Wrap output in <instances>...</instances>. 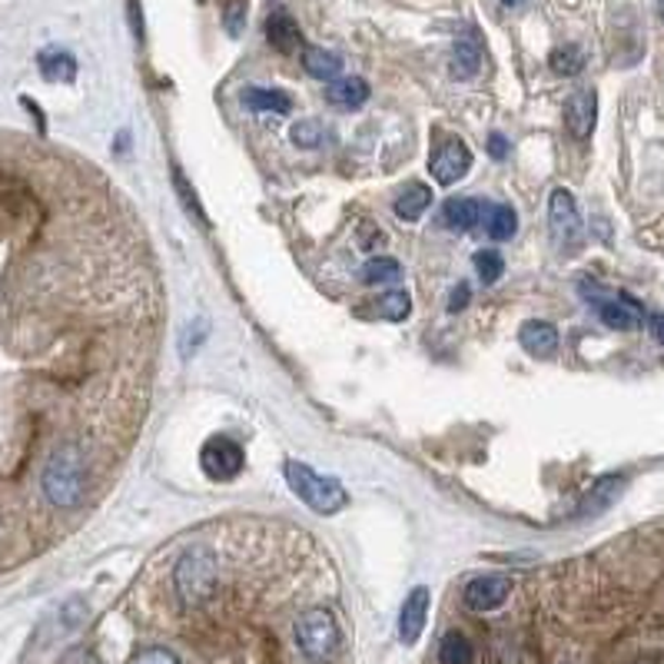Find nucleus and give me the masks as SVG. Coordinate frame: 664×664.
Instances as JSON below:
<instances>
[{
    "label": "nucleus",
    "instance_id": "34",
    "mask_svg": "<svg viewBox=\"0 0 664 664\" xmlns=\"http://www.w3.org/2000/svg\"><path fill=\"white\" fill-rule=\"evenodd\" d=\"M469 296H472L469 283H459V286L452 290V303H449V312H462V309L469 306Z\"/></svg>",
    "mask_w": 664,
    "mask_h": 664
},
{
    "label": "nucleus",
    "instance_id": "33",
    "mask_svg": "<svg viewBox=\"0 0 664 664\" xmlns=\"http://www.w3.org/2000/svg\"><path fill=\"white\" fill-rule=\"evenodd\" d=\"M509 150H512V143H509L502 133H491V137H488V153H491L495 159H506Z\"/></svg>",
    "mask_w": 664,
    "mask_h": 664
},
{
    "label": "nucleus",
    "instance_id": "12",
    "mask_svg": "<svg viewBox=\"0 0 664 664\" xmlns=\"http://www.w3.org/2000/svg\"><path fill=\"white\" fill-rule=\"evenodd\" d=\"M485 61V43H482V34L475 27H465L459 37H456V50H452V74L469 80L478 74Z\"/></svg>",
    "mask_w": 664,
    "mask_h": 664
},
{
    "label": "nucleus",
    "instance_id": "2",
    "mask_svg": "<svg viewBox=\"0 0 664 664\" xmlns=\"http://www.w3.org/2000/svg\"><path fill=\"white\" fill-rule=\"evenodd\" d=\"M283 472H286L290 488L303 498V502L316 515H336V512L346 509L349 495H346V488L336 478H325V475H319L316 469H309L306 462H296V459H290L283 465Z\"/></svg>",
    "mask_w": 664,
    "mask_h": 664
},
{
    "label": "nucleus",
    "instance_id": "26",
    "mask_svg": "<svg viewBox=\"0 0 664 664\" xmlns=\"http://www.w3.org/2000/svg\"><path fill=\"white\" fill-rule=\"evenodd\" d=\"M375 309H379V316H382V319H390V322H403V319L412 312V299H409V293H406V290H393V293H382V296H379Z\"/></svg>",
    "mask_w": 664,
    "mask_h": 664
},
{
    "label": "nucleus",
    "instance_id": "16",
    "mask_svg": "<svg viewBox=\"0 0 664 664\" xmlns=\"http://www.w3.org/2000/svg\"><path fill=\"white\" fill-rule=\"evenodd\" d=\"M266 40L280 50V53H296L299 43H303V34H299V24L286 14V11H276L269 21H266Z\"/></svg>",
    "mask_w": 664,
    "mask_h": 664
},
{
    "label": "nucleus",
    "instance_id": "22",
    "mask_svg": "<svg viewBox=\"0 0 664 664\" xmlns=\"http://www.w3.org/2000/svg\"><path fill=\"white\" fill-rule=\"evenodd\" d=\"M485 233H488L495 243H506V240H512V237L519 233V216H515V209H512L509 203H498V206H491V209H488V216H485Z\"/></svg>",
    "mask_w": 664,
    "mask_h": 664
},
{
    "label": "nucleus",
    "instance_id": "37",
    "mask_svg": "<svg viewBox=\"0 0 664 664\" xmlns=\"http://www.w3.org/2000/svg\"><path fill=\"white\" fill-rule=\"evenodd\" d=\"M657 14H661V21H664V4H661V8H657Z\"/></svg>",
    "mask_w": 664,
    "mask_h": 664
},
{
    "label": "nucleus",
    "instance_id": "24",
    "mask_svg": "<svg viewBox=\"0 0 664 664\" xmlns=\"http://www.w3.org/2000/svg\"><path fill=\"white\" fill-rule=\"evenodd\" d=\"M399 276H403V266H399V259H393V256H379V259H369V263L362 266V283H366V286L396 283Z\"/></svg>",
    "mask_w": 664,
    "mask_h": 664
},
{
    "label": "nucleus",
    "instance_id": "20",
    "mask_svg": "<svg viewBox=\"0 0 664 664\" xmlns=\"http://www.w3.org/2000/svg\"><path fill=\"white\" fill-rule=\"evenodd\" d=\"M622 488H625V478H622V475H604V478H601V482H595V485H591V491L585 495L582 512H585V515H595V512L608 509V506H612L615 498L622 495Z\"/></svg>",
    "mask_w": 664,
    "mask_h": 664
},
{
    "label": "nucleus",
    "instance_id": "10",
    "mask_svg": "<svg viewBox=\"0 0 664 664\" xmlns=\"http://www.w3.org/2000/svg\"><path fill=\"white\" fill-rule=\"evenodd\" d=\"M595 120H598V97L595 90H575L565 103V127L575 140H585L591 137L595 130Z\"/></svg>",
    "mask_w": 664,
    "mask_h": 664
},
{
    "label": "nucleus",
    "instance_id": "35",
    "mask_svg": "<svg viewBox=\"0 0 664 664\" xmlns=\"http://www.w3.org/2000/svg\"><path fill=\"white\" fill-rule=\"evenodd\" d=\"M648 329H651V336L664 346V312L651 316V319H648Z\"/></svg>",
    "mask_w": 664,
    "mask_h": 664
},
{
    "label": "nucleus",
    "instance_id": "4",
    "mask_svg": "<svg viewBox=\"0 0 664 664\" xmlns=\"http://www.w3.org/2000/svg\"><path fill=\"white\" fill-rule=\"evenodd\" d=\"M216 559H213V551L196 545L190 548L187 556L180 559L177 565V591L187 604H203L213 591H216Z\"/></svg>",
    "mask_w": 664,
    "mask_h": 664
},
{
    "label": "nucleus",
    "instance_id": "27",
    "mask_svg": "<svg viewBox=\"0 0 664 664\" xmlns=\"http://www.w3.org/2000/svg\"><path fill=\"white\" fill-rule=\"evenodd\" d=\"M472 263H475V272H478V280L485 286L498 283V280H502V272H506V259L498 250H478Z\"/></svg>",
    "mask_w": 664,
    "mask_h": 664
},
{
    "label": "nucleus",
    "instance_id": "15",
    "mask_svg": "<svg viewBox=\"0 0 664 664\" xmlns=\"http://www.w3.org/2000/svg\"><path fill=\"white\" fill-rule=\"evenodd\" d=\"M37 67H40L43 80H53V84H74V77H77V61H74V53H67V50H61V47H47V50H40Z\"/></svg>",
    "mask_w": 664,
    "mask_h": 664
},
{
    "label": "nucleus",
    "instance_id": "17",
    "mask_svg": "<svg viewBox=\"0 0 664 664\" xmlns=\"http://www.w3.org/2000/svg\"><path fill=\"white\" fill-rule=\"evenodd\" d=\"M325 100L343 110H359L369 100V84L362 77H340L325 87Z\"/></svg>",
    "mask_w": 664,
    "mask_h": 664
},
{
    "label": "nucleus",
    "instance_id": "7",
    "mask_svg": "<svg viewBox=\"0 0 664 664\" xmlns=\"http://www.w3.org/2000/svg\"><path fill=\"white\" fill-rule=\"evenodd\" d=\"M472 166V150L462 140H446L438 143L435 153L429 156V174L438 187H452L459 183Z\"/></svg>",
    "mask_w": 664,
    "mask_h": 664
},
{
    "label": "nucleus",
    "instance_id": "28",
    "mask_svg": "<svg viewBox=\"0 0 664 664\" xmlns=\"http://www.w3.org/2000/svg\"><path fill=\"white\" fill-rule=\"evenodd\" d=\"M322 140H325V127L319 120H299L293 127V143L303 146V150H316Z\"/></svg>",
    "mask_w": 664,
    "mask_h": 664
},
{
    "label": "nucleus",
    "instance_id": "8",
    "mask_svg": "<svg viewBox=\"0 0 664 664\" xmlns=\"http://www.w3.org/2000/svg\"><path fill=\"white\" fill-rule=\"evenodd\" d=\"M588 303H595L601 322L612 325V329H638L644 322L641 303L631 299L628 293H601L598 299H588Z\"/></svg>",
    "mask_w": 664,
    "mask_h": 664
},
{
    "label": "nucleus",
    "instance_id": "19",
    "mask_svg": "<svg viewBox=\"0 0 664 664\" xmlns=\"http://www.w3.org/2000/svg\"><path fill=\"white\" fill-rule=\"evenodd\" d=\"M243 103L256 114H290L293 110V97L283 90H269V87H246L243 90Z\"/></svg>",
    "mask_w": 664,
    "mask_h": 664
},
{
    "label": "nucleus",
    "instance_id": "11",
    "mask_svg": "<svg viewBox=\"0 0 664 664\" xmlns=\"http://www.w3.org/2000/svg\"><path fill=\"white\" fill-rule=\"evenodd\" d=\"M425 618H429V588L419 585V588H412L406 595L403 612H399V638H403V644H416L422 638Z\"/></svg>",
    "mask_w": 664,
    "mask_h": 664
},
{
    "label": "nucleus",
    "instance_id": "29",
    "mask_svg": "<svg viewBox=\"0 0 664 664\" xmlns=\"http://www.w3.org/2000/svg\"><path fill=\"white\" fill-rule=\"evenodd\" d=\"M174 183H177V190H180V200H183L187 213H193V216H196V224H200V227H209V224H206V213L200 209V203H196V196H193V187L183 180V174H180V170H174Z\"/></svg>",
    "mask_w": 664,
    "mask_h": 664
},
{
    "label": "nucleus",
    "instance_id": "1",
    "mask_svg": "<svg viewBox=\"0 0 664 664\" xmlns=\"http://www.w3.org/2000/svg\"><path fill=\"white\" fill-rule=\"evenodd\" d=\"M40 488L43 498L61 512H71L84 502L87 491V465H84V452L77 446H61L53 449V456L47 459L43 472H40Z\"/></svg>",
    "mask_w": 664,
    "mask_h": 664
},
{
    "label": "nucleus",
    "instance_id": "3",
    "mask_svg": "<svg viewBox=\"0 0 664 664\" xmlns=\"http://www.w3.org/2000/svg\"><path fill=\"white\" fill-rule=\"evenodd\" d=\"M296 644H299L303 657L312 664L336 661L340 644H343L336 618H332L325 608H309V612H303L296 622Z\"/></svg>",
    "mask_w": 664,
    "mask_h": 664
},
{
    "label": "nucleus",
    "instance_id": "6",
    "mask_svg": "<svg viewBox=\"0 0 664 664\" xmlns=\"http://www.w3.org/2000/svg\"><path fill=\"white\" fill-rule=\"evenodd\" d=\"M548 230L551 240L559 246H575L582 240V216H578V203L572 196V190L559 187L548 200Z\"/></svg>",
    "mask_w": 664,
    "mask_h": 664
},
{
    "label": "nucleus",
    "instance_id": "36",
    "mask_svg": "<svg viewBox=\"0 0 664 664\" xmlns=\"http://www.w3.org/2000/svg\"><path fill=\"white\" fill-rule=\"evenodd\" d=\"M502 4H506V8H522L525 0H502Z\"/></svg>",
    "mask_w": 664,
    "mask_h": 664
},
{
    "label": "nucleus",
    "instance_id": "9",
    "mask_svg": "<svg viewBox=\"0 0 664 664\" xmlns=\"http://www.w3.org/2000/svg\"><path fill=\"white\" fill-rule=\"evenodd\" d=\"M512 595V582L506 575H482L475 582L465 585V604L472 612H495V608H502Z\"/></svg>",
    "mask_w": 664,
    "mask_h": 664
},
{
    "label": "nucleus",
    "instance_id": "31",
    "mask_svg": "<svg viewBox=\"0 0 664 664\" xmlns=\"http://www.w3.org/2000/svg\"><path fill=\"white\" fill-rule=\"evenodd\" d=\"M385 243V233L375 227V224H362L359 227V246L362 250H375V246H382Z\"/></svg>",
    "mask_w": 664,
    "mask_h": 664
},
{
    "label": "nucleus",
    "instance_id": "18",
    "mask_svg": "<svg viewBox=\"0 0 664 664\" xmlns=\"http://www.w3.org/2000/svg\"><path fill=\"white\" fill-rule=\"evenodd\" d=\"M303 67H306L309 77L332 84V80H340V74H343V58H340V53H332V50H322V47H306L303 50Z\"/></svg>",
    "mask_w": 664,
    "mask_h": 664
},
{
    "label": "nucleus",
    "instance_id": "25",
    "mask_svg": "<svg viewBox=\"0 0 664 664\" xmlns=\"http://www.w3.org/2000/svg\"><path fill=\"white\" fill-rule=\"evenodd\" d=\"M548 64H551V71H556L559 77H575V74L585 71V53H582L578 43H565L559 50H551V61Z\"/></svg>",
    "mask_w": 664,
    "mask_h": 664
},
{
    "label": "nucleus",
    "instance_id": "23",
    "mask_svg": "<svg viewBox=\"0 0 664 664\" xmlns=\"http://www.w3.org/2000/svg\"><path fill=\"white\" fill-rule=\"evenodd\" d=\"M475 661V648L462 631H449L438 644V664H472Z\"/></svg>",
    "mask_w": 664,
    "mask_h": 664
},
{
    "label": "nucleus",
    "instance_id": "21",
    "mask_svg": "<svg viewBox=\"0 0 664 664\" xmlns=\"http://www.w3.org/2000/svg\"><path fill=\"white\" fill-rule=\"evenodd\" d=\"M429 203H432V190L425 183H412L396 196L393 209H396L399 219H406V224H416V219L429 209Z\"/></svg>",
    "mask_w": 664,
    "mask_h": 664
},
{
    "label": "nucleus",
    "instance_id": "14",
    "mask_svg": "<svg viewBox=\"0 0 664 664\" xmlns=\"http://www.w3.org/2000/svg\"><path fill=\"white\" fill-rule=\"evenodd\" d=\"M519 343H522V349L532 353V356H551V353L559 349V329L551 325V322L532 319V322L522 325Z\"/></svg>",
    "mask_w": 664,
    "mask_h": 664
},
{
    "label": "nucleus",
    "instance_id": "13",
    "mask_svg": "<svg viewBox=\"0 0 664 664\" xmlns=\"http://www.w3.org/2000/svg\"><path fill=\"white\" fill-rule=\"evenodd\" d=\"M485 216H488V206L482 200L462 196V200H449L446 206H442V227L452 230V233H469L482 224Z\"/></svg>",
    "mask_w": 664,
    "mask_h": 664
},
{
    "label": "nucleus",
    "instance_id": "30",
    "mask_svg": "<svg viewBox=\"0 0 664 664\" xmlns=\"http://www.w3.org/2000/svg\"><path fill=\"white\" fill-rule=\"evenodd\" d=\"M130 664H180V657L170 648H143Z\"/></svg>",
    "mask_w": 664,
    "mask_h": 664
},
{
    "label": "nucleus",
    "instance_id": "32",
    "mask_svg": "<svg viewBox=\"0 0 664 664\" xmlns=\"http://www.w3.org/2000/svg\"><path fill=\"white\" fill-rule=\"evenodd\" d=\"M227 27H230L233 37L243 30V0H230V8H227Z\"/></svg>",
    "mask_w": 664,
    "mask_h": 664
},
{
    "label": "nucleus",
    "instance_id": "5",
    "mask_svg": "<svg viewBox=\"0 0 664 664\" xmlns=\"http://www.w3.org/2000/svg\"><path fill=\"white\" fill-rule=\"evenodd\" d=\"M200 465L213 482H230L243 472L246 465V452L237 438L230 435H213L206 438V446L200 449Z\"/></svg>",
    "mask_w": 664,
    "mask_h": 664
}]
</instances>
